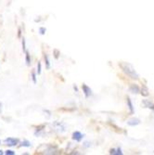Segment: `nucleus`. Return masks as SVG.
I'll list each match as a JSON object with an SVG mask.
<instances>
[{
  "label": "nucleus",
  "instance_id": "f257e3e1",
  "mask_svg": "<svg viewBox=\"0 0 154 155\" xmlns=\"http://www.w3.org/2000/svg\"><path fill=\"white\" fill-rule=\"evenodd\" d=\"M120 67L122 68L123 72L125 74H126V75H128L130 78L136 79V80H137V79L139 78L137 73L136 72V70L132 67V65H130V64H128V63L123 62V63H121V64H120Z\"/></svg>",
  "mask_w": 154,
  "mask_h": 155
},
{
  "label": "nucleus",
  "instance_id": "f03ea898",
  "mask_svg": "<svg viewBox=\"0 0 154 155\" xmlns=\"http://www.w3.org/2000/svg\"><path fill=\"white\" fill-rule=\"evenodd\" d=\"M52 126H53L54 130L58 131V132H60V133H62V132H64V131L66 130V126H65V124H62V123H60V122H55V123H53V124H52Z\"/></svg>",
  "mask_w": 154,
  "mask_h": 155
},
{
  "label": "nucleus",
  "instance_id": "7ed1b4c3",
  "mask_svg": "<svg viewBox=\"0 0 154 155\" xmlns=\"http://www.w3.org/2000/svg\"><path fill=\"white\" fill-rule=\"evenodd\" d=\"M4 142L6 143V145L9 146V147H14L19 144L20 139L19 138H15V137H8L4 140Z\"/></svg>",
  "mask_w": 154,
  "mask_h": 155
},
{
  "label": "nucleus",
  "instance_id": "20e7f679",
  "mask_svg": "<svg viewBox=\"0 0 154 155\" xmlns=\"http://www.w3.org/2000/svg\"><path fill=\"white\" fill-rule=\"evenodd\" d=\"M46 148L47 150H45L43 153H47V154H57V153H60V152H57L59 151L58 150V147L55 146V145H46Z\"/></svg>",
  "mask_w": 154,
  "mask_h": 155
},
{
  "label": "nucleus",
  "instance_id": "39448f33",
  "mask_svg": "<svg viewBox=\"0 0 154 155\" xmlns=\"http://www.w3.org/2000/svg\"><path fill=\"white\" fill-rule=\"evenodd\" d=\"M82 89H83V93H84V95H85L86 97H89L92 96V89L87 86V84H83Z\"/></svg>",
  "mask_w": 154,
  "mask_h": 155
},
{
  "label": "nucleus",
  "instance_id": "423d86ee",
  "mask_svg": "<svg viewBox=\"0 0 154 155\" xmlns=\"http://www.w3.org/2000/svg\"><path fill=\"white\" fill-rule=\"evenodd\" d=\"M72 138L74 140H75V141H77V142H80L81 140L84 138V134H82L80 131H75V132L73 133Z\"/></svg>",
  "mask_w": 154,
  "mask_h": 155
},
{
  "label": "nucleus",
  "instance_id": "0eeeda50",
  "mask_svg": "<svg viewBox=\"0 0 154 155\" xmlns=\"http://www.w3.org/2000/svg\"><path fill=\"white\" fill-rule=\"evenodd\" d=\"M129 90H130V92H132L134 94H137L138 92H140V88H139V87L136 86V84H131L129 87Z\"/></svg>",
  "mask_w": 154,
  "mask_h": 155
},
{
  "label": "nucleus",
  "instance_id": "6e6552de",
  "mask_svg": "<svg viewBox=\"0 0 154 155\" xmlns=\"http://www.w3.org/2000/svg\"><path fill=\"white\" fill-rule=\"evenodd\" d=\"M110 154H113V155H122L123 151L121 148H115V149H111L110 150Z\"/></svg>",
  "mask_w": 154,
  "mask_h": 155
},
{
  "label": "nucleus",
  "instance_id": "1a4fd4ad",
  "mask_svg": "<svg viewBox=\"0 0 154 155\" xmlns=\"http://www.w3.org/2000/svg\"><path fill=\"white\" fill-rule=\"evenodd\" d=\"M143 104H144V106H145L146 108H149V109L154 110V104H153L151 101L145 100V101H143Z\"/></svg>",
  "mask_w": 154,
  "mask_h": 155
},
{
  "label": "nucleus",
  "instance_id": "9d476101",
  "mask_svg": "<svg viewBox=\"0 0 154 155\" xmlns=\"http://www.w3.org/2000/svg\"><path fill=\"white\" fill-rule=\"evenodd\" d=\"M139 123H140V121H139V119H136V118H134V119H131L127 122V124L131 126H134V125H137Z\"/></svg>",
  "mask_w": 154,
  "mask_h": 155
},
{
  "label": "nucleus",
  "instance_id": "9b49d317",
  "mask_svg": "<svg viewBox=\"0 0 154 155\" xmlns=\"http://www.w3.org/2000/svg\"><path fill=\"white\" fill-rule=\"evenodd\" d=\"M25 61H26V64L28 66L31 65V56L27 50H25Z\"/></svg>",
  "mask_w": 154,
  "mask_h": 155
},
{
  "label": "nucleus",
  "instance_id": "f8f14e48",
  "mask_svg": "<svg viewBox=\"0 0 154 155\" xmlns=\"http://www.w3.org/2000/svg\"><path fill=\"white\" fill-rule=\"evenodd\" d=\"M44 59H45V63H46V69L49 70L50 69V61H49V58L47 54L44 55Z\"/></svg>",
  "mask_w": 154,
  "mask_h": 155
},
{
  "label": "nucleus",
  "instance_id": "ddd939ff",
  "mask_svg": "<svg viewBox=\"0 0 154 155\" xmlns=\"http://www.w3.org/2000/svg\"><path fill=\"white\" fill-rule=\"evenodd\" d=\"M127 105L129 107V110H130V112L131 114H134L135 112V110H134V106H133V103L130 100V97H127Z\"/></svg>",
  "mask_w": 154,
  "mask_h": 155
},
{
  "label": "nucleus",
  "instance_id": "4468645a",
  "mask_svg": "<svg viewBox=\"0 0 154 155\" xmlns=\"http://www.w3.org/2000/svg\"><path fill=\"white\" fill-rule=\"evenodd\" d=\"M31 146H32V144H31V142L29 141V140H23V141L20 145V147H26V148H29Z\"/></svg>",
  "mask_w": 154,
  "mask_h": 155
},
{
  "label": "nucleus",
  "instance_id": "2eb2a0df",
  "mask_svg": "<svg viewBox=\"0 0 154 155\" xmlns=\"http://www.w3.org/2000/svg\"><path fill=\"white\" fill-rule=\"evenodd\" d=\"M141 95H142V96H144V97H147V96L149 95L148 88H147L145 86H143V87H142V89H141Z\"/></svg>",
  "mask_w": 154,
  "mask_h": 155
},
{
  "label": "nucleus",
  "instance_id": "dca6fc26",
  "mask_svg": "<svg viewBox=\"0 0 154 155\" xmlns=\"http://www.w3.org/2000/svg\"><path fill=\"white\" fill-rule=\"evenodd\" d=\"M53 55H54V58H55L56 60H58V59L60 58V55H61L60 50H58V49H54V50H53Z\"/></svg>",
  "mask_w": 154,
  "mask_h": 155
},
{
  "label": "nucleus",
  "instance_id": "f3484780",
  "mask_svg": "<svg viewBox=\"0 0 154 155\" xmlns=\"http://www.w3.org/2000/svg\"><path fill=\"white\" fill-rule=\"evenodd\" d=\"M46 32H47V28H45V27H40L39 28V33H40V35H44L46 34Z\"/></svg>",
  "mask_w": 154,
  "mask_h": 155
},
{
  "label": "nucleus",
  "instance_id": "a211bd4d",
  "mask_svg": "<svg viewBox=\"0 0 154 155\" xmlns=\"http://www.w3.org/2000/svg\"><path fill=\"white\" fill-rule=\"evenodd\" d=\"M41 73H42V65H41V62L38 61V63H37V74H41Z\"/></svg>",
  "mask_w": 154,
  "mask_h": 155
},
{
  "label": "nucleus",
  "instance_id": "6ab92c4d",
  "mask_svg": "<svg viewBox=\"0 0 154 155\" xmlns=\"http://www.w3.org/2000/svg\"><path fill=\"white\" fill-rule=\"evenodd\" d=\"M32 79H33V82L34 84H36L37 79H36V74H35V72H32Z\"/></svg>",
  "mask_w": 154,
  "mask_h": 155
},
{
  "label": "nucleus",
  "instance_id": "aec40b11",
  "mask_svg": "<svg viewBox=\"0 0 154 155\" xmlns=\"http://www.w3.org/2000/svg\"><path fill=\"white\" fill-rule=\"evenodd\" d=\"M5 154H7V155H14V154H15V151H13L11 150H8L5 151Z\"/></svg>",
  "mask_w": 154,
  "mask_h": 155
},
{
  "label": "nucleus",
  "instance_id": "412c9836",
  "mask_svg": "<svg viewBox=\"0 0 154 155\" xmlns=\"http://www.w3.org/2000/svg\"><path fill=\"white\" fill-rule=\"evenodd\" d=\"M21 44H22V49H23V51H25L26 50V42H25V39L24 38H22Z\"/></svg>",
  "mask_w": 154,
  "mask_h": 155
},
{
  "label": "nucleus",
  "instance_id": "4be33fe9",
  "mask_svg": "<svg viewBox=\"0 0 154 155\" xmlns=\"http://www.w3.org/2000/svg\"><path fill=\"white\" fill-rule=\"evenodd\" d=\"M21 28H19V30H18V38H21Z\"/></svg>",
  "mask_w": 154,
  "mask_h": 155
},
{
  "label": "nucleus",
  "instance_id": "5701e85b",
  "mask_svg": "<svg viewBox=\"0 0 154 155\" xmlns=\"http://www.w3.org/2000/svg\"><path fill=\"white\" fill-rule=\"evenodd\" d=\"M74 90H75L76 92H78V88H77V87H76V86H74Z\"/></svg>",
  "mask_w": 154,
  "mask_h": 155
},
{
  "label": "nucleus",
  "instance_id": "b1692460",
  "mask_svg": "<svg viewBox=\"0 0 154 155\" xmlns=\"http://www.w3.org/2000/svg\"><path fill=\"white\" fill-rule=\"evenodd\" d=\"M1 110H2V103L0 102V112H1Z\"/></svg>",
  "mask_w": 154,
  "mask_h": 155
},
{
  "label": "nucleus",
  "instance_id": "393cba45",
  "mask_svg": "<svg viewBox=\"0 0 154 155\" xmlns=\"http://www.w3.org/2000/svg\"><path fill=\"white\" fill-rule=\"evenodd\" d=\"M3 153H4V152H3V151H2V150H0V155H2V154H3Z\"/></svg>",
  "mask_w": 154,
  "mask_h": 155
}]
</instances>
